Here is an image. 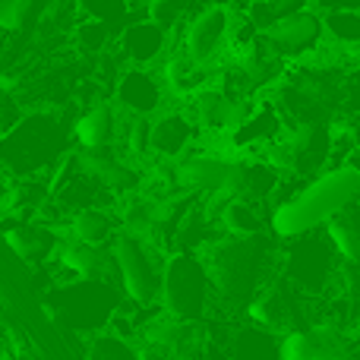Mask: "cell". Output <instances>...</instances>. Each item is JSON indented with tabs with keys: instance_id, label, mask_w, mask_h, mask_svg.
Masks as SVG:
<instances>
[{
	"instance_id": "4fadbf2b",
	"label": "cell",
	"mask_w": 360,
	"mask_h": 360,
	"mask_svg": "<svg viewBox=\"0 0 360 360\" xmlns=\"http://www.w3.org/2000/svg\"><path fill=\"white\" fill-rule=\"evenodd\" d=\"M120 44H124V54L133 63H152L162 57V51H171V35L146 19V22L127 25L124 35H120Z\"/></svg>"
},
{
	"instance_id": "ba28073f",
	"label": "cell",
	"mask_w": 360,
	"mask_h": 360,
	"mask_svg": "<svg viewBox=\"0 0 360 360\" xmlns=\"http://www.w3.org/2000/svg\"><path fill=\"white\" fill-rule=\"evenodd\" d=\"M57 259V272H60V281H95V278H108V272L114 266L111 247L98 250V247H86V243L76 240H60L54 253Z\"/></svg>"
},
{
	"instance_id": "7c38bea8",
	"label": "cell",
	"mask_w": 360,
	"mask_h": 360,
	"mask_svg": "<svg viewBox=\"0 0 360 360\" xmlns=\"http://www.w3.org/2000/svg\"><path fill=\"white\" fill-rule=\"evenodd\" d=\"M114 124H117V117H114V108L108 105V101L89 105L73 127V136H76V143H79V149L82 152L108 149V143L114 139V130H117Z\"/></svg>"
},
{
	"instance_id": "7402d4cb",
	"label": "cell",
	"mask_w": 360,
	"mask_h": 360,
	"mask_svg": "<svg viewBox=\"0 0 360 360\" xmlns=\"http://www.w3.org/2000/svg\"><path fill=\"white\" fill-rule=\"evenodd\" d=\"M342 105L345 111H351L354 117H360V70L345 76L342 82Z\"/></svg>"
},
{
	"instance_id": "277c9868",
	"label": "cell",
	"mask_w": 360,
	"mask_h": 360,
	"mask_svg": "<svg viewBox=\"0 0 360 360\" xmlns=\"http://www.w3.org/2000/svg\"><path fill=\"white\" fill-rule=\"evenodd\" d=\"M111 256H114V266H117L120 285H124L127 297H130L133 304L146 307L162 294L165 262L168 259H162V253H158L155 247H146L136 237L120 231L111 243Z\"/></svg>"
},
{
	"instance_id": "6da1fadb",
	"label": "cell",
	"mask_w": 360,
	"mask_h": 360,
	"mask_svg": "<svg viewBox=\"0 0 360 360\" xmlns=\"http://www.w3.org/2000/svg\"><path fill=\"white\" fill-rule=\"evenodd\" d=\"M360 196V171L351 165L332 168L316 180L300 184L294 196L281 199L272 212V231L278 237H304L319 224H329Z\"/></svg>"
},
{
	"instance_id": "5bb4252c",
	"label": "cell",
	"mask_w": 360,
	"mask_h": 360,
	"mask_svg": "<svg viewBox=\"0 0 360 360\" xmlns=\"http://www.w3.org/2000/svg\"><path fill=\"white\" fill-rule=\"evenodd\" d=\"M250 319L256 326H262L266 332H285L288 335V329L294 323V307L281 288H262V294H256L253 304H250Z\"/></svg>"
},
{
	"instance_id": "9c48e42d",
	"label": "cell",
	"mask_w": 360,
	"mask_h": 360,
	"mask_svg": "<svg viewBox=\"0 0 360 360\" xmlns=\"http://www.w3.org/2000/svg\"><path fill=\"white\" fill-rule=\"evenodd\" d=\"M199 127L190 120L186 111H168L152 124V155H158L162 162L168 158H186L196 149Z\"/></svg>"
},
{
	"instance_id": "9a60e30c",
	"label": "cell",
	"mask_w": 360,
	"mask_h": 360,
	"mask_svg": "<svg viewBox=\"0 0 360 360\" xmlns=\"http://www.w3.org/2000/svg\"><path fill=\"white\" fill-rule=\"evenodd\" d=\"M70 228V240L86 243V247H98L105 250V243H114V218L108 209H86L76 212L73 218L67 221Z\"/></svg>"
},
{
	"instance_id": "ac0fdd59",
	"label": "cell",
	"mask_w": 360,
	"mask_h": 360,
	"mask_svg": "<svg viewBox=\"0 0 360 360\" xmlns=\"http://www.w3.org/2000/svg\"><path fill=\"white\" fill-rule=\"evenodd\" d=\"M326 35L338 48H360V13L357 10H329L323 16Z\"/></svg>"
},
{
	"instance_id": "e0dca14e",
	"label": "cell",
	"mask_w": 360,
	"mask_h": 360,
	"mask_svg": "<svg viewBox=\"0 0 360 360\" xmlns=\"http://www.w3.org/2000/svg\"><path fill=\"white\" fill-rule=\"evenodd\" d=\"M215 221L221 224V231L228 237H243V240H247V237H259V231H262L259 212L250 202H243V199L224 202L221 209L215 212Z\"/></svg>"
},
{
	"instance_id": "ffe728a7",
	"label": "cell",
	"mask_w": 360,
	"mask_h": 360,
	"mask_svg": "<svg viewBox=\"0 0 360 360\" xmlns=\"http://www.w3.org/2000/svg\"><path fill=\"white\" fill-rule=\"evenodd\" d=\"M89 360H143V357L127 342H120V338L101 335V338H95L92 348H89Z\"/></svg>"
},
{
	"instance_id": "7a4b0ae2",
	"label": "cell",
	"mask_w": 360,
	"mask_h": 360,
	"mask_svg": "<svg viewBox=\"0 0 360 360\" xmlns=\"http://www.w3.org/2000/svg\"><path fill=\"white\" fill-rule=\"evenodd\" d=\"M262 240L259 237H215L205 247L202 266L209 272L212 288L218 291V297H224L228 304H253V291L259 285L262 275Z\"/></svg>"
},
{
	"instance_id": "52a82bcc",
	"label": "cell",
	"mask_w": 360,
	"mask_h": 360,
	"mask_svg": "<svg viewBox=\"0 0 360 360\" xmlns=\"http://www.w3.org/2000/svg\"><path fill=\"white\" fill-rule=\"evenodd\" d=\"M281 360H354L351 342L335 326H313V329H294L281 338Z\"/></svg>"
},
{
	"instance_id": "8fae6325",
	"label": "cell",
	"mask_w": 360,
	"mask_h": 360,
	"mask_svg": "<svg viewBox=\"0 0 360 360\" xmlns=\"http://www.w3.org/2000/svg\"><path fill=\"white\" fill-rule=\"evenodd\" d=\"M6 228H4V237L10 243V250L25 262H41L48 253H57L60 240L54 237V231L44 228V224H25L19 218H6Z\"/></svg>"
},
{
	"instance_id": "3957f363",
	"label": "cell",
	"mask_w": 360,
	"mask_h": 360,
	"mask_svg": "<svg viewBox=\"0 0 360 360\" xmlns=\"http://www.w3.org/2000/svg\"><path fill=\"white\" fill-rule=\"evenodd\" d=\"M209 272L202 259L193 253H171L165 262V281H162V300L168 316L180 323H196L209 307Z\"/></svg>"
},
{
	"instance_id": "30bf717a",
	"label": "cell",
	"mask_w": 360,
	"mask_h": 360,
	"mask_svg": "<svg viewBox=\"0 0 360 360\" xmlns=\"http://www.w3.org/2000/svg\"><path fill=\"white\" fill-rule=\"evenodd\" d=\"M117 101L133 111V117H149L165 101V82L155 79L149 70L133 67L117 79Z\"/></svg>"
},
{
	"instance_id": "5b68a950",
	"label": "cell",
	"mask_w": 360,
	"mask_h": 360,
	"mask_svg": "<svg viewBox=\"0 0 360 360\" xmlns=\"http://www.w3.org/2000/svg\"><path fill=\"white\" fill-rule=\"evenodd\" d=\"M231 32H234V13L228 6H202L193 19H186L180 48L199 67H215L221 54L231 48Z\"/></svg>"
},
{
	"instance_id": "44dd1931",
	"label": "cell",
	"mask_w": 360,
	"mask_h": 360,
	"mask_svg": "<svg viewBox=\"0 0 360 360\" xmlns=\"http://www.w3.org/2000/svg\"><path fill=\"white\" fill-rule=\"evenodd\" d=\"M32 16H35V6H32L29 0H4V4H0V29L4 32L25 29Z\"/></svg>"
},
{
	"instance_id": "d6986e66",
	"label": "cell",
	"mask_w": 360,
	"mask_h": 360,
	"mask_svg": "<svg viewBox=\"0 0 360 360\" xmlns=\"http://www.w3.org/2000/svg\"><path fill=\"white\" fill-rule=\"evenodd\" d=\"M124 146H127L133 162H146V158L152 155V120L133 117L130 127L124 130Z\"/></svg>"
},
{
	"instance_id": "2e32d148",
	"label": "cell",
	"mask_w": 360,
	"mask_h": 360,
	"mask_svg": "<svg viewBox=\"0 0 360 360\" xmlns=\"http://www.w3.org/2000/svg\"><path fill=\"white\" fill-rule=\"evenodd\" d=\"M326 234H329V243L335 247V253L348 266H360V215H354L351 209L342 212L338 218H332L326 224Z\"/></svg>"
},
{
	"instance_id": "8992f818",
	"label": "cell",
	"mask_w": 360,
	"mask_h": 360,
	"mask_svg": "<svg viewBox=\"0 0 360 360\" xmlns=\"http://www.w3.org/2000/svg\"><path fill=\"white\" fill-rule=\"evenodd\" d=\"M269 41V48L275 51V57L281 60H307L313 51L323 44V35H326V25H323V16L316 10H294L288 13L285 19L272 25L269 32H262Z\"/></svg>"
}]
</instances>
